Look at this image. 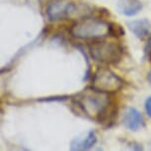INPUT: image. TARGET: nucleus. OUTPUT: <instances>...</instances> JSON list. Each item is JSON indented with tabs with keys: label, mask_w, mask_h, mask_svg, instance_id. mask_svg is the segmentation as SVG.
Returning a JSON list of instances; mask_svg holds the SVG:
<instances>
[{
	"label": "nucleus",
	"mask_w": 151,
	"mask_h": 151,
	"mask_svg": "<svg viewBox=\"0 0 151 151\" xmlns=\"http://www.w3.org/2000/svg\"><path fill=\"white\" fill-rule=\"evenodd\" d=\"M75 115H83L87 119L96 121L110 129L118 116V107L111 99L110 93L104 92L95 87L88 86L71 98Z\"/></svg>",
	"instance_id": "nucleus-1"
},
{
	"label": "nucleus",
	"mask_w": 151,
	"mask_h": 151,
	"mask_svg": "<svg viewBox=\"0 0 151 151\" xmlns=\"http://www.w3.org/2000/svg\"><path fill=\"white\" fill-rule=\"evenodd\" d=\"M97 134L93 129L88 132L85 137H75L70 141V150L73 151H84L89 150L95 146L97 143Z\"/></svg>",
	"instance_id": "nucleus-8"
},
{
	"label": "nucleus",
	"mask_w": 151,
	"mask_h": 151,
	"mask_svg": "<svg viewBox=\"0 0 151 151\" xmlns=\"http://www.w3.org/2000/svg\"><path fill=\"white\" fill-rule=\"evenodd\" d=\"M88 50L94 60L105 65L119 63L124 55V47L119 42L108 41L106 39L90 42Z\"/></svg>",
	"instance_id": "nucleus-3"
},
{
	"label": "nucleus",
	"mask_w": 151,
	"mask_h": 151,
	"mask_svg": "<svg viewBox=\"0 0 151 151\" xmlns=\"http://www.w3.org/2000/svg\"><path fill=\"white\" fill-rule=\"evenodd\" d=\"M150 53H151V33H150V35L148 36L147 42L144 47V58H148Z\"/></svg>",
	"instance_id": "nucleus-13"
},
{
	"label": "nucleus",
	"mask_w": 151,
	"mask_h": 151,
	"mask_svg": "<svg viewBox=\"0 0 151 151\" xmlns=\"http://www.w3.org/2000/svg\"><path fill=\"white\" fill-rule=\"evenodd\" d=\"M71 97L68 95H58V96H50V97H44L40 98L37 101L38 102H47V103H52V102H63L70 99Z\"/></svg>",
	"instance_id": "nucleus-12"
},
{
	"label": "nucleus",
	"mask_w": 151,
	"mask_h": 151,
	"mask_svg": "<svg viewBox=\"0 0 151 151\" xmlns=\"http://www.w3.org/2000/svg\"><path fill=\"white\" fill-rule=\"evenodd\" d=\"M74 47H76V50H78L79 52H81L82 55H83L84 58H85V61H86V64H87V70L85 71V74H84V77H83V81H87L88 79L90 78L91 74H92V70H91V64H90V61H89V58H88L87 55L85 53V50L82 45H74Z\"/></svg>",
	"instance_id": "nucleus-11"
},
{
	"label": "nucleus",
	"mask_w": 151,
	"mask_h": 151,
	"mask_svg": "<svg viewBox=\"0 0 151 151\" xmlns=\"http://www.w3.org/2000/svg\"><path fill=\"white\" fill-rule=\"evenodd\" d=\"M149 149H151V141H150V143H149Z\"/></svg>",
	"instance_id": "nucleus-17"
},
{
	"label": "nucleus",
	"mask_w": 151,
	"mask_h": 151,
	"mask_svg": "<svg viewBox=\"0 0 151 151\" xmlns=\"http://www.w3.org/2000/svg\"><path fill=\"white\" fill-rule=\"evenodd\" d=\"M109 34L110 37H113V38H119V37L124 36L125 32L121 25L114 22H109Z\"/></svg>",
	"instance_id": "nucleus-10"
},
{
	"label": "nucleus",
	"mask_w": 151,
	"mask_h": 151,
	"mask_svg": "<svg viewBox=\"0 0 151 151\" xmlns=\"http://www.w3.org/2000/svg\"><path fill=\"white\" fill-rule=\"evenodd\" d=\"M127 146H129V149H132V150H143V146H142L140 143L135 142V141L127 143Z\"/></svg>",
	"instance_id": "nucleus-15"
},
{
	"label": "nucleus",
	"mask_w": 151,
	"mask_h": 151,
	"mask_svg": "<svg viewBox=\"0 0 151 151\" xmlns=\"http://www.w3.org/2000/svg\"><path fill=\"white\" fill-rule=\"evenodd\" d=\"M45 13L50 21L55 22L72 17H77L79 20L91 16L92 11H90L87 5H80L65 0H53L47 5Z\"/></svg>",
	"instance_id": "nucleus-4"
},
{
	"label": "nucleus",
	"mask_w": 151,
	"mask_h": 151,
	"mask_svg": "<svg viewBox=\"0 0 151 151\" xmlns=\"http://www.w3.org/2000/svg\"><path fill=\"white\" fill-rule=\"evenodd\" d=\"M144 108H145V111H146L147 116L151 119V96L148 97V98H146V100H145Z\"/></svg>",
	"instance_id": "nucleus-14"
},
{
	"label": "nucleus",
	"mask_w": 151,
	"mask_h": 151,
	"mask_svg": "<svg viewBox=\"0 0 151 151\" xmlns=\"http://www.w3.org/2000/svg\"><path fill=\"white\" fill-rule=\"evenodd\" d=\"M142 9L140 0H119L118 10L122 15L127 17L135 16Z\"/></svg>",
	"instance_id": "nucleus-9"
},
{
	"label": "nucleus",
	"mask_w": 151,
	"mask_h": 151,
	"mask_svg": "<svg viewBox=\"0 0 151 151\" xmlns=\"http://www.w3.org/2000/svg\"><path fill=\"white\" fill-rule=\"evenodd\" d=\"M122 124L127 129L132 132H138L142 127H144L145 122L140 111H138L134 107H129L125 109L124 113Z\"/></svg>",
	"instance_id": "nucleus-6"
},
{
	"label": "nucleus",
	"mask_w": 151,
	"mask_h": 151,
	"mask_svg": "<svg viewBox=\"0 0 151 151\" xmlns=\"http://www.w3.org/2000/svg\"><path fill=\"white\" fill-rule=\"evenodd\" d=\"M147 81H148V83H149L150 86H151V69H150V71L147 74Z\"/></svg>",
	"instance_id": "nucleus-16"
},
{
	"label": "nucleus",
	"mask_w": 151,
	"mask_h": 151,
	"mask_svg": "<svg viewBox=\"0 0 151 151\" xmlns=\"http://www.w3.org/2000/svg\"><path fill=\"white\" fill-rule=\"evenodd\" d=\"M108 66V65H107ZM107 66H101L92 75V86L107 93L118 92L124 87V80Z\"/></svg>",
	"instance_id": "nucleus-5"
},
{
	"label": "nucleus",
	"mask_w": 151,
	"mask_h": 151,
	"mask_svg": "<svg viewBox=\"0 0 151 151\" xmlns=\"http://www.w3.org/2000/svg\"><path fill=\"white\" fill-rule=\"evenodd\" d=\"M127 27L130 30L133 35L136 38L143 41L144 39L148 38L150 35L151 30V23L148 21V19H137L133 20V21L127 22Z\"/></svg>",
	"instance_id": "nucleus-7"
},
{
	"label": "nucleus",
	"mask_w": 151,
	"mask_h": 151,
	"mask_svg": "<svg viewBox=\"0 0 151 151\" xmlns=\"http://www.w3.org/2000/svg\"><path fill=\"white\" fill-rule=\"evenodd\" d=\"M69 33L72 38L86 42H95L110 37L109 22L99 17L88 16L77 20L70 27Z\"/></svg>",
	"instance_id": "nucleus-2"
}]
</instances>
